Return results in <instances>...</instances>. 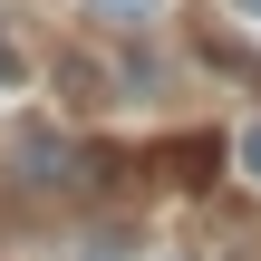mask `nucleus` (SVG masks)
<instances>
[{
	"mask_svg": "<svg viewBox=\"0 0 261 261\" xmlns=\"http://www.w3.org/2000/svg\"><path fill=\"white\" fill-rule=\"evenodd\" d=\"M0 87H29V48H19L10 29H0Z\"/></svg>",
	"mask_w": 261,
	"mask_h": 261,
	"instance_id": "2",
	"label": "nucleus"
},
{
	"mask_svg": "<svg viewBox=\"0 0 261 261\" xmlns=\"http://www.w3.org/2000/svg\"><path fill=\"white\" fill-rule=\"evenodd\" d=\"M97 10H107V19H155L165 0H97Z\"/></svg>",
	"mask_w": 261,
	"mask_h": 261,
	"instance_id": "4",
	"label": "nucleus"
},
{
	"mask_svg": "<svg viewBox=\"0 0 261 261\" xmlns=\"http://www.w3.org/2000/svg\"><path fill=\"white\" fill-rule=\"evenodd\" d=\"M165 165H174V184H203V165H213V145H194V136H184V145H165Z\"/></svg>",
	"mask_w": 261,
	"mask_h": 261,
	"instance_id": "1",
	"label": "nucleus"
},
{
	"mask_svg": "<svg viewBox=\"0 0 261 261\" xmlns=\"http://www.w3.org/2000/svg\"><path fill=\"white\" fill-rule=\"evenodd\" d=\"M232 10H242V19H261V0H232Z\"/></svg>",
	"mask_w": 261,
	"mask_h": 261,
	"instance_id": "5",
	"label": "nucleus"
},
{
	"mask_svg": "<svg viewBox=\"0 0 261 261\" xmlns=\"http://www.w3.org/2000/svg\"><path fill=\"white\" fill-rule=\"evenodd\" d=\"M232 155H242V174H252V184H261V116H252V126H242V145H232Z\"/></svg>",
	"mask_w": 261,
	"mask_h": 261,
	"instance_id": "3",
	"label": "nucleus"
}]
</instances>
